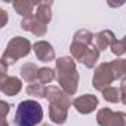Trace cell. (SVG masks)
I'll use <instances>...</instances> for the list:
<instances>
[{
	"label": "cell",
	"instance_id": "6da1fadb",
	"mask_svg": "<svg viewBox=\"0 0 126 126\" xmlns=\"http://www.w3.org/2000/svg\"><path fill=\"white\" fill-rule=\"evenodd\" d=\"M56 80L67 95H74L79 86V73L71 56H61L56 59Z\"/></svg>",
	"mask_w": 126,
	"mask_h": 126
},
{
	"label": "cell",
	"instance_id": "7a4b0ae2",
	"mask_svg": "<svg viewBox=\"0 0 126 126\" xmlns=\"http://www.w3.org/2000/svg\"><path fill=\"white\" fill-rule=\"evenodd\" d=\"M43 119V108L34 99H25L18 104L15 113V125L16 126H36Z\"/></svg>",
	"mask_w": 126,
	"mask_h": 126
},
{
	"label": "cell",
	"instance_id": "3957f363",
	"mask_svg": "<svg viewBox=\"0 0 126 126\" xmlns=\"http://www.w3.org/2000/svg\"><path fill=\"white\" fill-rule=\"evenodd\" d=\"M30 50H31V43H30L28 39H24V37H14L12 40H9L8 47H6V50L3 52L0 62H2L3 67H9V65L15 64L19 58L27 56V55L30 53Z\"/></svg>",
	"mask_w": 126,
	"mask_h": 126
},
{
	"label": "cell",
	"instance_id": "277c9868",
	"mask_svg": "<svg viewBox=\"0 0 126 126\" xmlns=\"http://www.w3.org/2000/svg\"><path fill=\"white\" fill-rule=\"evenodd\" d=\"M116 80V74L110 65V62H104V64L98 65L95 68L94 77H92V86L96 91H104L107 88H110V85Z\"/></svg>",
	"mask_w": 126,
	"mask_h": 126
},
{
	"label": "cell",
	"instance_id": "5b68a950",
	"mask_svg": "<svg viewBox=\"0 0 126 126\" xmlns=\"http://www.w3.org/2000/svg\"><path fill=\"white\" fill-rule=\"evenodd\" d=\"M96 122L99 126H126V113L101 108L96 114Z\"/></svg>",
	"mask_w": 126,
	"mask_h": 126
},
{
	"label": "cell",
	"instance_id": "8992f818",
	"mask_svg": "<svg viewBox=\"0 0 126 126\" xmlns=\"http://www.w3.org/2000/svg\"><path fill=\"white\" fill-rule=\"evenodd\" d=\"M73 107L82 114H89L98 107V98L95 95H91V94L82 95L73 101Z\"/></svg>",
	"mask_w": 126,
	"mask_h": 126
},
{
	"label": "cell",
	"instance_id": "52a82bcc",
	"mask_svg": "<svg viewBox=\"0 0 126 126\" xmlns=\"http://www.w3.org/2000/svg\"><path fill=\"white\" fill-rule=\"evenodd\" d=\"M0 89H2V92L5 95H8V96H15L22 89V83H21V80L18 77L2 76V79H0Z\"/></svg>",
	"mask_w": 126,
	"mask_h": 126
},
{
	"label": "cell",
	"instance_id": "ba28073f",
	"mask_svg": "<svg viewBox=\"0 0 126 126\" xmlns=\"http://www.w3.org/2000/svg\"><path fill=\"white\" fill-rule=\"evenodd\" d=\"M21 28L25 30V31H30V33H33L36 36H45L46 34V30H47V25L43 24L42 21H39L36 18V15H33V16L22 18Z\"/></svg>",
	"mask_w": 126,
	"mask_h": 126
},
{
	"label": "cell",
	"instance_id": "9c48e42d",
	"mask_svg": "<svg viewBox=\"0 0 126 126\" xmlns=\"http://www.w3.org/2000/svg\"><path fill=\"white\" fill-rule=\"evenodd\" d=\"M33 50H34L37 59H40L42 62H49V61L55 59V50H53L52 45L45 42V40L36 42L34 46H33Z\"/></svg>",
	"mask_w": 126,
	"mask_h": 126
},
{
	"label": "cell",
	"instance_id": "30bf717a",
	"mask_svg": "<svg viewBox=\"0 0 126 126\" xmlns=\"http://www.w3.org/2000/svg\"><path fill=\"white\" fill-rule=\"evenodd\" d=\"M46 99H49V102H55V104H62L65 107H71V101L68 98V95L59 89L58 86H47L46 88V95H45Z\"/></svg>",
	"mask_w": 126,
	"mask_h": 126
},
{
	"label": "cell",
	"instance_id": "8fae6325",
	"mask_svg": "<svg viewBox=\"0 0 126 126\" xmlns=\"http://www.w3.org/2000/svg\"><path fill=\"white\" fill-rule=\"evenodd\" d=\"M68 116V107L62 105V104H55L52 102L49 105V117L53 123L56 125H64Z\"/></svg>",
	"mask_w": 126,
	"mask_h": 126
},
{
	"label": "cell",
	"instance_id": "7c38bea8",
	"mask_svg": "<svg viewBox=\"0 0 126 126\" xmlns=\"http://www.w3.org/2000/svg\"><path fill=\"white\" fill-rule=\"evenodd\" d=\"M116 40H117V39H116V36H114L113 31H110V30H102V31H99L98 34H95L94 45L96 46L98 50H105L107 47H111Z\"/></svg>",
	"mask_w": 126,
	"mask_h": 126
},
{
	"label": "cell",
	"instance_id": "4fadbf2b",
	"mask_svg": "<svg viewBox=\"0 0 126 126\" xmlns=\"http://www.w3.org/2000/svg\"><path fill=\"white\" fill-rule=\"evenodd\" d=\"M52 2H37V8H36V18L39 21H42L43 24H49L50 18H52Z\"/></svg>",
	"mask_w": 126,
	"mask_h": 126
},
{
	"label": "cell",
	"instance_id": "5bb4252c",
	"mask_svg": "<svg viewBox=\"0 0 126 126\" xmlns=\"http://www.w3.org/2000/svg\"><path fill=\"white\" fill-rule=\"evenodd\" d=\"M34 8H37V2H28V0H18V2H14L15 12L19 14V15H22L24 18L33 16Z\"/></svg>",
	"mask_w": 126,
	"mask_h": 126
},
{
	"label": "cell",
	"instance_id": "9a60e30c",
	"mask_svg": "<svg viewBox=\"0 0 126 126\" xmlns=\"http://www.w3.org/2000/svg\"><path fill=\"white\" fill-rule=\"evenodd\" d=\"M19 73H21V77L31 85V83H36V80H37L39 68L36 67V64H33V62H27V64H24L21 67Z\"/></svg>",
	"mask_w": 126,
	"mask_h": 126
},
{
	"label": "cell",
	"instance_id": "2e32d148",
	"mask_svg": "<svg viewBox=\"0 0 126 126\" xmlns=\"http://www.w3.org/2000/svg\"><path fill=\"white\" fill-rule=\"evenodd\" d=\"M98 58H99V50L94 45V46L89 47V50L86 52V55L83 56V59L80 62H82V64H85V67H88V68H94L95 64H96V61H98Z\"/></svg>",
	"mask_w": 126,
	"mask_h": 126
},
{
	"label": "cell",
	"instance_id": "e0dca14e",
	"mask_svg": "<svg viewBox=\"0 0 126 126\" xmlns=\"http://www.w3.org/2000/svg\"><path fill=\"white\" fill-rule=\"evenodd\" d=\"M91 46L85 45V43H79V42H73L70 45V52H71V56L73 59H77L79 62L83 59V56L86 55V52L89 50Z\"/></svg>",
	"mask_w": 126,
	"mask_h": 126
},
{
	"label": "cell",
	"instance_id": "ac0fdd59",
	"mask_svg": "<svg viewBox=\"0 0 126 126\" xmlns=\"http://www.w3.org/2000/svg\"><path fill=\"white\" fill-rule=\"evenodd\" d=\"M94 40H95V34H92L89 30H79L74 33L73 42H79V43H85L88 46H94Z\"/></svg>",
	"mask_w": 126,
	"mask_h": 126
},
{
	"label": "cell",
	"instance_id": "d6986e66",
	"mask_svg": "<svg viewBox=\"0 0 126 126\" xmlns=\"http://www.w3.org/2000/svg\"><path fill=\"white\" fill-rule=\"evenodd\" d=\"M55 71L49 67H42L39 68V76H37V80L40 85H46V83H50L53 79H55Z\"/></svg>",
	"mask_w": 126,
	"mask_h": 126
},
{
	"label": "cell",
	"instance_id": "ffe728a7",
	"mask_svg": "<svg viewBox=\"0 0 126 126\" xmlns=\"http://www.w3.org/2000/svg\"><path fill=\"white\" fill-rule=\"evenodd\" d=\"M110 65L116 74V79L125 77L126 76V59H114L110 62Z\"/></svg>",
	"mask_w": 126,
	"mask_h": 126
},
{
	"label": "cell",
	"instance_id": "44dd1931",
	"mask_svg": "<svg viewBox=\"0 0 126 126\" xmlns=\"http://www.w3.org/2000/svg\"><path fill=\"white\" fill-rule=\"evenodd\" d=\"M25 92L30 95V96H36V98H45L46 95V88L40 83H31L27 86Z\"/></svg>",
	"mask_w": 126,
	"mask_h": 126
},
{
	"label": "cell",
	"instance_id": "7402d4cb",
	"mask_svg": "<svg viewBox=\"0 0 126 126\" xmlns=\"http://www.w3.org/2000/svg\"><path fill=\"white\" fill-rule=\"evenodd\" d=\"M102 96L108 102H119L120 101V91L117 88L110 86V88H107V89L102 91Z\"/></svg>",
	"mask_w": 126,
	"mask_h": 126
},
{
	"label": "cell",
	"instance_id": "603a6c76",
	"mask_svg": "<svg viewBox=\"0 0 126 126\" xmlns=\"http://www.w3.org/2000/svg\"><path fill=\"white\" fill-rule=\"evenodd\" d=\"M111 52H113L116 56H122V55L125 53V49H123V45H122L120 40H116V42L113 43V46H111Z\"/></svg>",
	"mask_w": 126,
	"mask_h": 126
},
{
	"label": "cell",
	"instance_id": "cb8c5ba5",
	"mask_svg": "<svg viewBox=\"0 0 126 126\" xmlns=\"http://www.w3.org/2000/svg\"><path fill=\"white\" fill-rule=\"evenodd\" d=\"M120 101L126 104V77H123L120 83Z\"/></svg>",
	"mask_w": 126,
	"mask_h": 126
},
{
	"label": "cell",
	"instance_id": "d4e9b609",
	"mask_svg": "<svg viewBox=\"0 0 126 126\" xmlns=\"http://www.w3.org/2000/svg\"><path fill=\"white\" fill-rule=\"evenodd\" d=\"M0 105H2V108H3L2 120H6V114H8V111H9V104H8L6 101H2V102H0Z\"/></svg>",
	"mask_w": 126,
	"mask_h": 126
},
{
	"label": "cell",
	"instance_id": "484cf974",
	"mask_svg": "<svg viewBox=\"0 0 126 126\" xmlns=\"http://www.w3.org/2000/svg\"><path fill=\"white\" fill-rule=\"evenodd\" d=\"M0 14H2V22H0V27H5L8 22V14L5 9H0Z\"/></svg>",
	"mask_w": 126,
	"mask_h": 126
},
{
	"label": "cell",
	"instance_id": "4316f807",
	"mask_svg": "<svg viewBox=\"0 0 126 126\" xmlns=\"http://www.w3.org/2000/svg\"><path fill=\"white\" fill-rule=\"evenodd\" d=\"M108 5H110V6H114V8H116V6H122V5H125V2H120V3H111V2H110Z\"/></svg>",
	"mask_w": 126,
	"mask_h": 126
},
{
	"label": "cell",
	"instance_id": "83f0119b",
	"mask_svg": "<svg viewBox=\"0 0 126 126\" xmlns=\"http://www.w3.org/2000/svg\"><path fill=\"white\" fill-rule=\"evenodd\" d=\"M120 42H122V45H123V49H125V52H126V36H125V37H123Z\"/></svg>",
	"mask_w": 126,
	"mask_h": 126
},
{
	"label": "cell",
	"instance_id": "f1b7e54d",
	"mask_svg": "<svg viewBox=\"0 0 126 126\" xmlns=\"http://www.w3.org/2000/svg\"><path fill=\"white\" fill-rule=\"evenodd\" d=\"M2 126H9V125H8V122H6V120H2Z\"/></svg>",
	"mask_w": 126,
	"mask_h": 126
},
{
	"label": "cell",
	"instance_id": "f546056e",
	"mask_svg": "<svg viewBox=\"0 0 126 126\" xmlns=\"http://www.w3.org/2000/svg\"><path fill=\"white\" fill-rule=\"evenodd\" d=\"M42 126H52V125H47V123H46V125H42Z\"/></svg>",
	"mask_w": 126,
	"mask_h": 126
}]
</instances>
